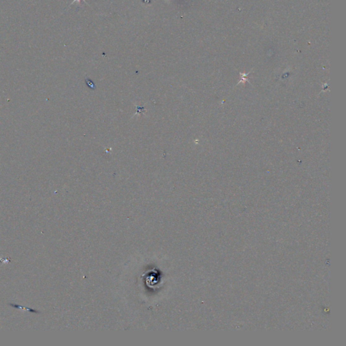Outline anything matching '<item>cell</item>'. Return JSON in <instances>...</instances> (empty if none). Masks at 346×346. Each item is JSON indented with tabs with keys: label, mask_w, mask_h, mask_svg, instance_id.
<instances>
[{
	"label": "cell",
	"mask_w": 346,
	"mask_h": 346,
	"mask_svg": "<svg viewBox=\"0 0 346 346\" xmlns=\"http://www.w3.org/2000/svg\"><path fill=\"white\" fill-rule=\"evenodd\" d=\"M81 0H74V1L71 3V5L72 4V3H74V2H78L79 3H81Z\"/></svg>",
	"instance_id": "obj_1"
}]
</instances>
